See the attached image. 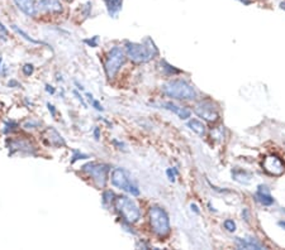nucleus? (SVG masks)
<instances>
[{
  "mask_svg": "<svg viewBox=\"0 0 285 250\" xmlns=\"http://www.w3.org/2000/svg\"><path fill=\"white\" fill-rule=\"evenodd\" d=\"M85 43L89 44V47H96V46H98V37L95 35L93 38L85 39Z\"/></svg>",
  "mask_w": 285,
  "mask_h": 250,
  "instance_id": "obj_28",
  "label": "nucleus"
},
{
  "mask_svg": "<svg viewBox=\"0 0 285 250\" xmlns=\"http://www.w3.org/2000/svg\"><path fill=\"white\" fill-rule=\"evenodd\" d=\"M22 72H23L24 76L30 77L31 75L34 72V67H33V65H31V63H27V65H24L23 67H22Z\"/></svg>",
  "mask_w": 285,
  "mask_h": 250,
  "instance_id": "obj_24",
  "label": "nucleus"
},
{
  "mask_svg": "<svg viewBox=\"0 0 285 250\" xmlns=\"http://www.w3.org/2000/svg\"><path fill=\"white\" fill-rule=\"evenodd\" d=\"M161 90L166 96L176 100H191L196 95L193 86L184 80H170L163 83Z\"/></svg>",
  "mask_w": 285,
  "mask_h": 250,
  "instance_id": "obj_2",
  "label": "nucleus"
},
{
  "mask_svg": "<svg viewBox=\"0 0 285 250\" xmlns=\"http://www.w3.org/2000/svg\"><path fill=\"white\" fill-rule=\"evenodd\" d=\"M47 106H48V110H50V112L52 114V116H55V115H56V109H55V106L51 105L50 103L47 104Z\"/></svg>",
  "mask_w": 285,
  "mask_h": 250,
  "instance_id": "obj_32",
  "label": "nucleus"
},
{
  "mask_svg": "<svg viewBox=\"0 0 285 250\" xmlns=\"http://www.w3.org/2000/svg\"><path fill=\"white\" fill-rule=\"evenodd\" d=\"M9 156L14 154H27V156H36L38 152L37 145L28 137H17V138H9L6 140Z\"/></svg>",
  "mask_w": 285,
  "mask_h": 250,
  "instance_id": "obj_7",
  "label": "nucleus"
},
{
  "mask_svg": "<svg viewBox=\"0 0 285 250\" xmlns=\"http://www.w3.org/2000/svg\"><path fill=\"white\" fill-rule=\"evenodd\" d=\"M236 245L238 249H264V245L253 238H237Z\"/></svg>",
  "mask_w": 285,
  "mask_h": 250,
  "instance_id": "obj_16",
  "label": "nucleus"
},
{
  "mask_svg": "<svg viewBox=\"0 0 285 250\" xmlns=\"http://www.w3.org/2000/svg\"><path fill=\"white\" fill-rule=\"evenodd\" d=\"M194 111L196 115H199L200 118H203V120L208 121V123H216L220 120L218 108L211 100H203L199 104H196Z\"/></svg>",
  "mask_w": 285,
  "mask_h": 250,
  "instance_id": "obj_9",
  "label": "nucleus"
},
{
  "mask_svg": "<svg viewBox=\"0 0 285 250\" xmlns=\"http://www.w3.org/2000/svg\"><path fill=\"white\" fill-rule=\"evenodd\" d=\"M162 65L165 66V70H167L170 72V74H179V72H180V70H176V68H174L172 67V66H170V65H167L166 62H162Z\"/></svg>",
  "mask_w": 285,
  "mask_h": 250,
  "instance_id": "obj_29",
  "label": "nucleus"
},
{
  "mask_svg": "<svg viewBox=\"0 0 285 250\" xmlns=\"http://www.w3.org/2000/svg\"><path fill=\"white\" fill-rule=\"evenodd\" d=\"M149 219L150 226L154 231L155 235L158 238H166L170 235L171 227H170V220L166 211L162 207L151 206L149 209Z\"/></svg>",
  "mask_w": 285,
  "mask_h": 250,
  "instance_id": "obj_3",
  "label": "nucleus"
},
{
  "mask_svg": "<svg viewBox=\"0 0 285 250\" xmlns=\"http://www.w3.org/2000/svg\"><path fill=\"white\" fill-rule=\"evenodd\" d=\"M85 158H89V157L86 156V154L80 153L79 150H75L74 157H72V159H71V163H75L76 161H79V159H85Z\"/></svg>",
  "mask_w": 285,
  "mask_h": 250,
  "instance_id": "obj_27",
  "label": "nucleus"
},
{
  "mask_svg": "<svg viewBox=\"0 0 285 250\" xmlns=\"http://www.w3.org/2000/svg\"><path fill=\"white\" fill-rule=\"evenodd\" d=\"M94 136H95V138L99 139V128H96V129L94 130Z\"/></svg>",
  "mask_w": 285,
  "mask_h": 250,
  "instance_id": "obj_34",
  "label": "nucleus"
},
{
  "mask_svg": "<svg viewBox=\"0 0 285 250\" xmlns=\"http://www.w3.org/2000/svg\"><path fill=\"white\" fill-rule=\"evenodd\" d=\"M189 128L193 130L194 133H196L199 137H204L205 133H207V129H205V125L202 123L200 120H196V119H191L188 123Z\"/></svg>",
  "mask_w": 285,
  "mask_h": 250,
  "instance_id": "obj_18",
  "label": "nucleus"
},
{
  "mask_svg": "<svg viewBox=\"0 0 285 250\" xmlns=\"http://www.w3.org/2000/svg\"><path fill=\"white\" fill-rule=\"evenodd\" d=\"M191 210H194V211H195L196 214H199V210H198L196 205H191Z\"/></svg>",
  "mask_w": 285,
  "mask_h": 250,
  "instance_id": "obj_35",
  "label": "nucleus"
},
{
  "mask_svg": "<svg viewBox=\"0 0 285 250\" xmlns=\"http://www.w3.org/2000/svg\"><path fill=\"white\" fill-rule=\"evenodd\" d=\"M110 182H112L114 187L128 192L132 196H138L140 194V190H138L137 185L132 182L131 177L128 176V173L123 168H114L113 171H112V174H110Z\"/></svg>",
  "mask_w": 285,
  "mask_h": 250,
  "instance_id": "obj_8",
  "label": "nucleus"
},
{
  "mask_svg": "<svg viewBox=\"0 0 285 250\" xmlns=\"http://www.w3.org/2000/svg\"><path fill=\"white\" fill-rule=\"evenodd\" d=\"M126 55L133 63L141 65L151 61L158 53V48L152 42V39L146 38L142 43H133V42H126Z\"/></svg>",
  "mask_w": 285,
  "mask_h": 250,
  "instance_id": "obj_1",
  "label": "nucleus"
},
{
  "mask_svg": "<svg viewBox=\"0 0 285 250\" xmlns=\"http://www.w3.org/2000/svg\"><path fill=\"white\" fill-rule=\"evenodd\" d=\"M39 125H41L39 121H34L31 119V120H27L23 124V128L24 129H36V128H38Z\"/></svg>",
  "mask_w": 285,
  "mask_h": 250,
  "instance_id": "obj_23",
  "label": "nucleus"
},
{
  "mask_svg": "<svg viewBox=\"0 0 285 250\" xmlns=\"http://www.w3.org/2000/svg\"><path fill=\"white\" fill-rule=\"evenodd\" d=\"M13 1L17 5V8L28 17H36L38 13L34 0H13Z\"/></svg>",
  "mask_w": 285,
  "mask_h": 250,
  "instance_id": "obj_13",
  "label": "nucleus"
},
{
  "mask_svg": "<svg viewBox=\"0 0 285 250\" xmlns=\"http://www.w3.org/2000/svg\"><path fill=\"white\" fill-rule=\"evenodd\" d=\"M166 173H167V176H169V180L174 182V181H175V176L178 174L176 169H171V168H170V169H167Z\"/></svg>",
  "mask_w": 285,
  "mask_h": 250,
  "instance_id": "obj_30",
  "label": "nucleus"
},
{
  "mask_svg": "<svg viewBox=\"0 0 285 250\" xmlns=\"http://www.w3.org/2000/svg\"><path fill=\"white\" fill-rule=\"evenodd\" d=\"M1 63H3V58L0 57V70H1Z\"/></svg>",
  "mask_w": 285,
  "mask_h": 250,
  "instance_id": "obj_39",
  "label": "nucleus"
},
{
  "mask_svg": "<svg viewBox=\"0 0 285 250\" xmlns=\"http://www.w3.org/2000/svg\"><path fill=\"white\" fill-rule=\"evenodd\" d=\"M46 91H47L48 94H55V91H56V90H55V87H54V86H51V85H46Z\"/></svg>",
  "mask_w": 285,
  "mask_h": 250,
  "instance_id": "obj_33",
  "label": "nucleus"
},
{
  "mask_svg": "<svg viewBox=\"0 0 285 250\" xmlns=\"http://www.w3.org/2000/svg\"><path fill=\"white\" fill-rule=\"evenodd\" d=\"M241 3H244V4H250L251 3V0H240Z\"/></svg>",
  "mask_w": 285,
  "mask_h": 250,
  "instance_id": "obj_38",
  "label": "nucleus"
},
{
  "mask_svg": "<svg viewBox=\"0 0 285 250\" xmlns=\"http://www.w3.org/2000/svg\"><path fill=\"white\" fill-rule=\"evenodd\" d=\"M12 28H13V30H14L15 33H18L21 37H23L26 41H28V42H31V43H33V44H42V46H46V47H48V44L47 43H45V42H42V41H37V39H34V38H32V37H30V35L27 34V33L24 32L23 29H21V28H18L17 26H14L13 24L12 26Z\"/></svg>",
  "mask_w": 285,
  "mask_h": 250,
  "instance_id": "obj_19",
  "label": "nucleus"
},
{
  "mask_svg": "<svg viewBox=\"0 0 285 250\" xmlns=\"http://www.w3.org/2000/svg\"><path fill=\"white\" fill-rule=\"evenodd\" d=\"M126 61V53L121 47H113L107 53L104 61L105 75L109 80L114 79Z\"/></svg>",
  "mask_w": 285,
  "mask_h": 250,
  "instance_id": "obj_5",
  "label": "nucleus"
},
{
  "mask_svg": "<svg viewBox=\"0 0 285 250\" xmlns=\"http://www.w3.org/2000/svg\"><path fill=\"white\" fill-rule=\"evenodd\" d=\"M162 108H165L166 110H170V111H172L174 114H176L180 119H183V120H185V119L190 118V110L187 109V108H184V106H179L176 105V104L171 103V101H167V103H163L162 104Z\"/></svg>",
  "mask_w": 285,
  "mask_h": 250,
  "instance_id": "obj_15",
  "label": "nucleus"
},
{
  "mask_svg": "<svg viewBox=\"0 0 285 250\" xmlns=\"http://www.w3.org/2000/svg\"><path fill=\"white\" fill-rule=\"evenodd\" d=\"M92 103H93V106H94V108L96 110H99V111H101V110H103V106L100 105V103H99V101H96V100H94V99H93Z\"/></svg>",
  "mask_w": 285,
  "mask_h": 250,
  "instance_id": "obj_31",
  "label": "nucleus"
},
{
  "mask_svg": "<svg viewBox=\"0 0 285 250\" xmlns=\"http://www.w3.org/2000/svg\"><path fill=\"white\" fill-rule=\"evenodd\" d=\"M255 197L258 202L264 206H270L274 203V198L270 194V191L267 190L266 186H258L257 191L255 194Z\"/></svg>",
  "mask_w": 285,
  "mask_h": 250,
  "instance_id": "obj_14",
  "label": "nucleus"
},
{
  "mask_svg": "<svg viewBox=\"0 0 285 250\" xmlns=\"http://www.w3.org/2000/svg\"><path fill=\"white\" fill-rule=\"evenodd\" d=\"M262 169L270 176L279 177L285 172V165L278 156H267L262 161Z\"/></svg>",
  "mask_w": 285,
  "mask_h": 250,
  "instance_id": "obj_10",
  "label": "nucleus"
},
{
  "mask_svg": "<svg viewBox=\"0 0 285 250\" xmlns=\"http://www.w3.org/2000/svg\"><path fill=\"white\" fill-rule=\"evenodd\" d=\"M105 6H107L108 14L110 17L116 18L119 14V12L122 10L123 0H104Z\"/></svg>",
  "mask_w": 285,
  "mask_h": 250,
  "instance_id": "obj_17",
  "label": "nucleus"
},
{
  "mask_svg": "<svg viewBox=\"0 0 285 250\" xmlns=\"http://www.w3.org/2000/svg\"><path fill=\"white\" fill-rule=\"evenodd\" d=\"M223 226H224V229H226L227 231H229V233H233L236 230V224L233 220H226Z\"/></svg>",
  "mask_w": 285,
  "mask_h": 250,
  "instance_id": "obj_25",
  "label": "nucleus"
},
{
  "mask_svg": "<svg viewBox=\"0 0 285 250\" xmlns=\"http://www.w3.org/2000/svg\"><path fill=\"white\" fill-rule=\"evenodd\" d=\"M81 171L86 174V176L92 178L94 185L98 189H104L105 183L108 181V173H109L110 168L108 165H103V163H95L90 162L88 165L83 166Z\"/></svg>",
  "mask_w": 285,
  "mask_h": 250,
  "instance_id": "obj_6",
  "label": "nucleus"
},
{
  "mask_svg": "<svg viewBox=\"0 0 285 250\" xmlns=\"http://www.w3.org/2000/svg\"><path fill=\"white\" fill-rule=\"evenodd\" d=\"M42 140L48 147H55V148H61L65 147V139L63 138V136L57 132L55 128H47L45 132L42 133Z\"/></svg>",
  "mask_w": 285,
  "mask_h": 250,
  "instance_id": "obj_11",
  "label": "nucleus"
},
{
  "mask_svg": "<svg viewBox=\"0 0 285 250\" xmlns=\"http://www.w3.org/2000/svg\"><path fill=\"white\" fill-rule=\"evenodd\" d=\"M113 205L116 211L123 219V221L134 224L141 219L140 209L132 198L127 197V196H119V197H116Z\"/></svg>",
  "mask_w": 285,
  "mask_h": 250,
  "instance_id": "obj_4",
  "label": "nucleus"
},
{
  "mask_svg": "<svg viewBox=\"0 0 285 250\" xmlns=\"http://www.w3.org/2000/svg\"><path fill=\"white\" fill-rule=\"evenodd\" d=\"M0 39H3V41L8 39V29L1 22H0Z\"/></svg>",
  "mask_w": 285,
  "mask_h": 250,
  "instance_id": "obj_26",
  "label": "nucleus"
},
{
  "mask_svg": "<svg viewBox=\"0 0 285 250\" xmlns=\"http://www.w3.org/2000/svg\"><path fill=\"white\" fill-rule=\"evenodd\" d=\"M113 197H116L113 192H112V191H105L104 194H103V203H104V205H109V203H113L114 200H116V198H113Z\"/></svg>",
  "mask_w": 285,
  "mask_h": 250,
  "instance_id": "obj_22",
  "label": "nucleus"
},
{
  "mask_svg": "<svg viewBox=\"0 0 285 250\" xmlns=\"http://www.w3.org/2000/svg\"><path fill=\"white\" fill-rule=\"evenodd\" d=\"M282 8H283V9H285V4H284V3L282 4Z\"/></svg>",
  "mask_w": 285,
  "mask_h": 250,
  "instance_id": "obj_40",
  "label": "nucleus"
},
{
  "mask_svg": "<svg viewBox=\"0 0 285 250\" xmlns=\"http://www.w3.org/2000/svg\"><path fill=\"white\" fill-rule=\"evenodd\" d=\"M9 86H18V83L17 81H10Z\"/></svg>",
  "mask_w": 285,
  "mask_h": 250,
  "instance_id": "obj_36",
  "label": "nucleus"
},
{
  "mask_svg": "<svg viewBox=\"0 0 285 250\" xmlns=\"http://www.w3.org/2000/svg\"><path fill=\"white\" fill-rule=\"evenodd\" d=\"M18 128H19V124L17 123V121H14V120L6 121V123L4 124L3 132L5 133V134H9V133L17 132V130H18Z\"/></svg>",
  "mask_w": 285,
  "mask_h": 250,
  "instance_id": "obj_21",
  "label": "nucleus"
},
{
  "mask_svg": "<svg viewBox=\"0 0 285 250\" xmlns=\"http://www.w3.org/2000/svg\"><path fill=\"white\" fill-rule=\"evenodd\" d=\"M232 176H233V178H235L236 181H238V182L241 183H249L250 180H251V176L245 171L232 172Z\"/></svg>",
  "mask_w": 285,
  "mask_h": 250,
  "instance_id": "obj_20",
  "label": "nucleus"
},
{
  "mask_svg": "<svg viewBox=\"0 0 285 250\" xmlns=\"http://www.w3.org/2000/svg\"><path fill=\"white\" fill-rule=\"evenodd\" d=\"M279 226H282L283 229L285 230V221H280V222H279Z\"/></svg>",
  "mask_w": 285,
  "mask_h": 250,
  "instance_id": "obj_37",
  "label": "nucleus"
},
{
  "mask_svg": "<svg viewBox=\"0 0 285 250\" xmlns=\"http://www.w3.org/2000/svg\"><path fill=\"white\" fill-rule=\"evenodd\" d=\"M37 10L46 14L56 15L61 14L63 8L60 0H39L37 3Z\"/></svg>",
  "mask_w": 285,
  "mask_h": 250,
  "instance_id": "obj_12",
  "label": "nucleus"
}]
</instances>
